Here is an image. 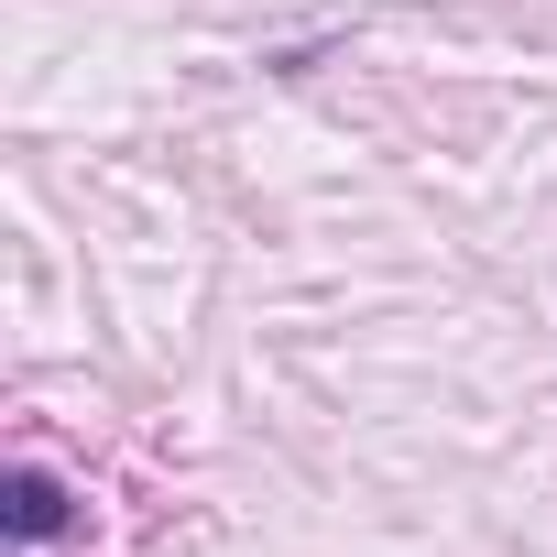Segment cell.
I'll return each mask as SVG.
<instances>
[{
	"label": "cell",
	"mask_w": 557,
	"mask_h": 557,
	"mask_svg": "<svg viewBox=\"0 0 557 557\" xmlns=\"http://www.w3.org/2000/svg\"><path fill=\"white\" fill-rule=\"evenodd\" d=\"M0 524H12V546H45V535L66 524V481H45V470H12V481H0Z\"/></svg>",
	"instance_id": "obj_1"
}]
</instances>
